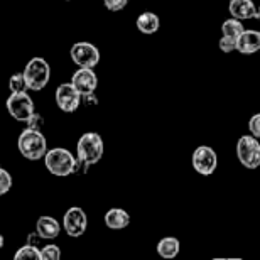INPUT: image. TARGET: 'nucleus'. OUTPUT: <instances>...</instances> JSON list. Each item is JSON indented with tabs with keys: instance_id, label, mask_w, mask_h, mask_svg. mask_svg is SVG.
<instances>
[{
	"instance_id": "nucleus-2",
	"label": "nucleus",
	"mask_w": 260,
	"mask_h": 260,
	"mask_svg": "<svg viewBox=\"0 0 260 260\" xmlns=\"http://www.w3.org/2000/svg\"><path fill=\"white\" fill-rule=\"evenodd\" d=\"M103 149L105 147H103V140L100 135L95 132L83 134L76 144L78 160H80L85 169L91 168V166H95L102 159Z\"/></svg>"
},
{
	"instance_id": "nucleus-1",
	"label": "nucleus",
	"mask_w": 260,
	"mask_h": 260,
	"mask_svg": "<svg viewBox=\"0 0 260 260\" xmlns=\"http://www.w3.org/2000/svg\"><path fill=\"white\" fill-rule=\"evenodd\" d=\"M44 164L49 173L58 176V178H66V176L78 171V159H75V155L63 147L48 150L44 155Z\"/></svg>"
},
{
	"instance_id": "nucleus-5",
	"label": "nucleus",
	"mask_w": 260,
	"mask_h": 260,
	"mask_svg": "<svg viewBox=\"0 0 260 260\" xmlns=\"http://www.w3.org/2000/svg\"><path fill=\"white\" fill-rule=\"evenodd\" d=\"M237 157L247 169H257L260 166V142L255 135H242L237 142Z\"/></svg>"
},
{
	"instance_id": "nucleus-7",
	"label": "nucleus",
	"mask_w": 260,
	"mask_h": 260,
	"mask_svg": "<svg viewBox=\"0 0 260 260\" xmlns=\"http://www.w3.org/2000/svg\"><path fill=\"white\" fill-rule=\"evenodd\" d=\"M71 59L78 68H95L100 63V51L91 43H76L71 48Z\"/></svg>"
},
{
	"instance_id": "nucleus-17",
	"label": "nucleus",
	"mask_w": 260,
	"mask_h": 260,
	"mask_svg": "<svg viewBox=\"0 0 260 260\" xmlns=\"http://www.w3.org/2000/svg\"><path fill=\"white\" fill-rule=\"evenodd\" d=\"M179 250H181V243L178 238H174V237H164L162 240H159L157 243V253L162 258L178 257Z\"/></svg>"
},
{
	"instance_id": "nucleus-11",
	"label": "nucleus",
	"mask_w": 260,
	"mask_h": 260,
	"mask_svg": "<svg viewBox=\"0 0 260 260\" xmlns=\"http://www.w3.org/2000/svg\"><path fill=\"white\" fill-rule=\"evenodd\" d=\"M71 83L83 96L93 95L98 86V76H96V73L93 71V68H80V70L75 71V75H73Z\"/></svg>"
},
{
	"instance_id": "nucleus-20",
	"label": "nucleus",
	"mask_w": 260,
	"mask_h": 260,
	"mask_svg": "<svg viewBox=\"0 0 260 260\" xmlns=\"http://www.w3.org/2000/svg\"><path fill=\"white\" fill-rule=\"evenodd\" d=\"M9 88H10V91H12V93H20V91L29 90L24 73H19V75H12V76H10V80H9Z\"/></svg>"
},
{
	"instance_id": "nucleus-15",
	"label": "nucleus",
	"mask_w": 260,
	"mask_h": 260,
	"mask_svg": "<svg viewBox=\"0 0 260 260\" xmlns=\"http://www.w3.org/2000/svg\"><path fill=\"white\" fill-rule=\"evenodd\" d=\"M105 225L112 230H122L130 225V215L122 208H112L105 213Z\"/></svg>"
},
{
	"instance_id": "nucleus-25",
	"label": "nucleus",
	"mask_w": 260,
	"mask_h": 260,
	"mask_svg": "<svg viewBox=\"0 0 260 260\" xmlns=\"http://www.w3.org/2000/svg\"><path fill=\"white\" fill-rule=\"evenodd\" d=\"M248 130H250L252 135H255L257 139H260V113L253 115L250 120H248Z\"/></svg>"
},
{
	"instance_id": "nucleus-27",
	"label": "nucleus",
	"mask_w": 260,
	"mask_h": 260,
	"mask_svg": "<svg viewBox=\"0 0 260 260\" xmlns=\"http://www.w3.org/2000/svg\"><path fill=\"white\" fill-rule=\"evenodd\" d=\"M258 19H260V5H258Z\"/></svg>"
},
{
	"instance_id": "nucleus-12",
	"label": "nucleus",
	"mask_w": 260,
	"mask_h": 260,
	"mask_svg": "<svg viewBox=\"0 0 260 260\" xmlns=\"http://www.w3.org/2000/svg\"><path fill=\"white\" fill-rule=\"evenodd\" d=\"M228 12L232 17L245 20V19H255L258 17V9L252 0H230Z\"/></svg>"
},
{
	"instance_id": "nucleus-9",
	"label": "nucleus",
	"mask_w": 260,
	"mask_h": 260,
	"mask_svg": "<svg viewBox=\"0 0 260 260\" xmlns=\"http://www.w3.org/2000/svg\"><path fill=\"white\" fill-rule=\"evenodd\" d=\"M191 162H193V168L198 174L211 176L216 171L218 157H216V152L211 147H208V145H200V147L193 152Z\"/></svg>"
},
{
	"instance_id": "nucleus-13",
	"label": "nucleus",
	"mask_w": 260,
	"mask_h": 260,
	"mask_svg": "<svg viewBox=\"0 0 260 260\" xmlns=\"http://www.w3.org/2000/svg\"><path fill=\"white\" fill-rule=\"evenodd\" d=\"M237 51L242 54H253L260 51V32L258 30H243L237 39Z\"/></svg>"
},
{
	"instance_id": "nucleus-14",
	"label": "nucleus",
	"mask_w": 260,
	"mask_h": 260,
	"mask_svg": "<svg viewBox=\"0 0 260 260\" xmlns=\"http://www.w3.org/2000/svg\"><path fill=\"white\" fill-rule=\"evenodd\" d=\"M36 233L41 238L51 240V238H56L61 233V225L53 216H39L38 223H36Z\"/></svg>"
},
{
	"instance_id": "nucleus-22",
	"label": "nucleus",
	"mask_w": 260,
	"mask_h": 260,
	"mask_svg": "<svg viewBox=\"0 0 260 260\" xmlns=\"http://www.w3.org/2000/svg\"><path fill=\"white\" fill-rule=\"evenodd\" d=\"M43 260H59L61 258V250L58 245H46L43 247Z\"/></svg>"
},
{
	"instance_id": "nucleus-6",
	"label": "nucleus",
	"mask_w": 260,
	"mask_h": 260,
	"mask_svg": "<svg viewBox=\"0 0 260 260\" xmlns=\"http://www.w3.org/2000/svg\"><path fill=\"white\" fill-rule=\"evenodd\" d=\"M7 112L9 115L15 118L17 122H27L30 117L34 115V102L32 98L27 95V91L20 93H10L7 98Z\"/></svg>"
},
{
	"instance_id": "nucleus-4",
	"label": "nucleus",
	"mask_w": 260,
	"mask_h": 260,
	"mask_svg": "<svg viewBox=\"0 0 260 260\" xmlns=\"http://www.w3.org/2000/svg\"><path fill=\"white\" fill-rule=\"evenodd\" d=\"M24 76L29 90L41 91L43 88H46L51 78V68L48 61L43 58H32L24 68Z\"/></svg>"
},
{
	"instance_id": "nucleus-24",
	"label": "nucleus",
	"mask_w": 260,
	"mask_h": 260,
	"mask_svg": "<svg viewBox=\"0 0 260 260\" xmlns=\"http://www.w3.org/2000/svg\"><path fill=\"white\" fill-rule=\"evenodd\" d=\"M128 0H103V5L112 10V12H118V10H123L127 7Z\"/></svg>"
},
{
	"instance_id": "nucleus-10",
	"label": "nucleus",
	"mask_w": 260,
	"mask_h": 260,
	"mask_svg": "<svg viewBox=\"0 0 260 260\" xmlns=\"http://www.w3.org/2000/svg\"><path fill=\"white\" fill-rule=\"evenodd\" d=\"M86 226H88V216L80 206H73L64 213L63 228L70 237L73 238L81 237L86 232Z\"/></svg>"
},
{
	"instance_id": "nucleus-19",
	"label": "nucleus",
	"mask_w": 260,
	"mask_h": 260,
	"mask_svg": "<svg viewBox=\"0 0 260 260\" xmlns=\"http://www.w3.org/2000/svg\"><path fill=\"white\" fill-rule=\"evenodd\" d=\"M15 260H43V252L36 245H24L20 247L14 255Z\"/></svg>"
},
{
	"instance_id": "nucleus-18",
	"label": "nucleus",
	"mask_w": 260,
	"mask_h": 260,
	"mask_svg": "<svg viewBox=\"0 0 260 260\" xmlns=\"http://www.w3.org/2000/svg\"><path fill=\"white\" fill-rule=\"evenodd\" d=\"M243 30H245V27H243V24H242L240 19L230 17V19H226L225 22L221 24V32H223V36H230V38L238 39Z\"/></svg>"
},
{
	"instance_id": "nucleus-23",
	"label": "nucleus",
	"mask_w": 260,
	"mask_h": 260,
	"mask_svg": "<svg viewBox=\"0 0 260 260\" xmlns=\"http://www.w3.org/2000/svg\"><path fill=\"white\" fill-rule=\"evenodd\" d=\"M220 49L223 53H233L237 51V39L235 38H230V36H221L220 39Z\"/></svg>"
},
{
	"instance_id": "nucleus-16",
	"label": "nucleus",
	"mask_w": 260,
	"mask_h": 260,
	"mask_svg": "<svg viewBox=\"0 0 260 260\" xmlns=\"http://www.w3.org/2000/svg\"><path fill=\"white\" fill-rule=\"evenodd\" d=\"M135 24H137V29L140 32L145 36L155 34L160 27V20L157 17V14H154V12H142L137 17V22Z\"/></svg>"
},
{
	"instance_id": "nucleus-8",
	"label": "nucleus",
	"mask_w": 260,
	"mask_h": 260,
	"mask_svg": "<svg viewBox=\"0 0 260 260\" xmlns=\"http://www.w3.org/2000/svg\"><path fill=\"white\" fill-rule=\"evenodd\" d=\"M83 95L76 90L73 83H61L56 88V103H58L59 110L64 113H73L78 110V107L81 105Z\"/></svg>"
},
{
	"instance_id": "nucleus-26",
	"label": "nucleus",
	"mask_w": 260,
	"mask_h": 260,
	"mask_svg": "<svg viewBox=\"0 0 260 260\" xmlns=\"http://www.w3.org/2000/svg\"><path fill=\"white\" fill-rule=\"evenodd\" d=\"M43 122H44V118L41 117V115H38V113H34V115L30 117L29 120L25 122V123H27V127H29V128H34V130H41V123H43Z\"/></svg>"
},
{
	"instance_id": "nucleus-21",
	"label": "nucleus",
	"mask_w": 260,
	"mask_h": 260,
	"mask_svg": "<svg viewBox=\"0 0 260 260\" xmlns=\"http://www.w3.org/2000/svg\"><path fill=\"white\" fill-rule=\"evenodd\" d=\"M10 188H12V176L7 169L2 168L0 169V194H7Z\"/></svg>"
},
{
	"instance_id": "nucleus-3",
	"label": "nucleus",
	"mask_w": 260,
	"mask_h": 260,
	"mask_svg": "<svg viewBox=\"0 0 260 260\" xmlns=\"http://www.w3.org/2000/svg\"><path fill=\"white\" fill-rule=\"evenodd\" d=\"M17 147H19V152L29 160H39L48 152V142H46V137L43 135V132H41V130L29 128V127L22 130V134L19 135Z\"/></svg>"
}]
</instances>
